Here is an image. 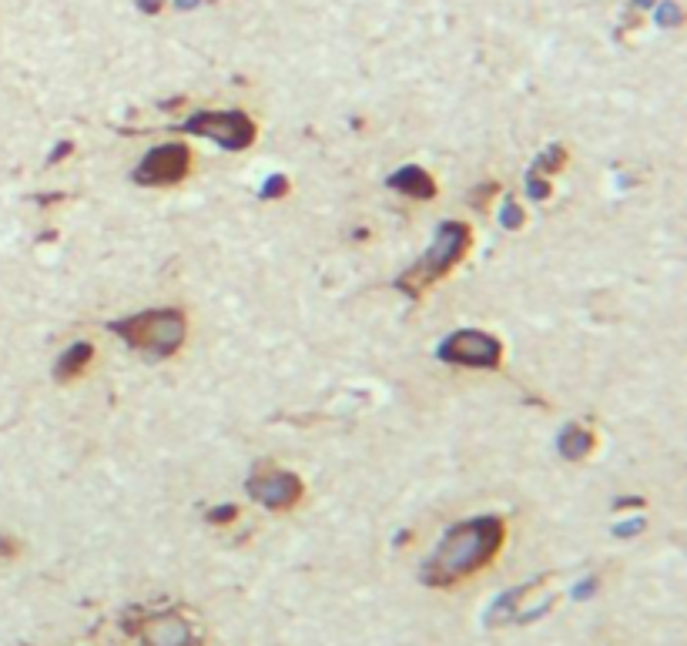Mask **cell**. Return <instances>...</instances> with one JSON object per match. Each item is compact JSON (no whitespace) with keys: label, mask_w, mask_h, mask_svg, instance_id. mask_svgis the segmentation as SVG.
<instances>
[{"label":"cell","mask_w":687,"mask_h":646,"mask_svg":"<svg viewBox=\"0 0 687 646\" xmlns=\"http://www.w3.org/2000/svg\"><path fill=\"white\" fill-rule=\"evenodd\" d=\"M503 539H507V526H503L500 516H476L466 519V523H456L440 539V546L433 549V556L423 563V583L453 586L466 580V576L493 563Z\"/></svg>","instance_id":"obj_1"},{"label":"cell","mask_w":687,"mask_h":646,"mask_svg":"<svg viewBox=\"0 0 687 646\" xmlns=\"http://www.w3.org/2000/svg\"><path fill=\"white\" fill-rule=\"evenodd\" d=\"M470 245H473L470 225H463V221H443L433 235V245L426 248L423 258H419L413 268H406L396 285L403 288L409 298H419L429 285L440 282L443 275H450L453 268L463 262Z\"/></svg>","instance_id":"obj_2"},{"label":"cell","mask_w":687,"mask_h":646,"mask_svg":"<svg viewBox=\"0 0 687 646\" xmlns=\"http://www.w3.org/2000/svg\"><path fill=\"white\" fill-rule=\"evenodd\" d=\"M108 329L131 345L155 359H171L181 345H185V315L178 308H151V312H138L131 318H118Z\"/></svg>","instance_id":"obj_3"},{"label":"cell","mask_w":687,"mask_h":646,"mask_svg":"<svg viewBox=\"0 0 687 646\" xmlns=\"http://www.w3.org/2000/svg\"><path fill=\"white\" fill-rule=\"evenodd\" d=\"M188 134H198V138L215 141L218 148L225 151H245L255 144V121L242 111H198L185 121Z\"/></svg>","instance_id":"obj_4"},{"label":"cell","mask_w":687,"mask_h":646,"mask_svg":"<svg viewBox=\"0 0 687 646\" xmlns=\"http://www.w3.org/2000/svg\"><path fill=\"white\" fill-rule=\"evenodd\" d=\"M440 359L466 369H496L503 362V342L490 332L460 329L440 345Z\"/></svg>","instance_id":"obj_5"},{"label":"cell","mask_w":687,"mask_h":646,"mask_svg":"<svg viewBox=\"0 0 687 646\" xmlns=\"http://www.w3.org/2000/svg\"><path fill=\"white\" fill-rule=\"evenodd\" d=\"M188 165H192V154H188L185 144H158L155 151H148L145 158L138 161L135 181L145 188L178 185V181L188 175Z\"/></svg>","instance_id":"obj_6"},{"label":"cell","mask_w":687,"mask_h":646,"mask_svg":"<svg viewBox=\"0 0 687 646\" xmlns=\"http://www.w3.org/2000/svg\"><path fill=\"white\" fill-rule=\"evenodd\" d=\"M248 493H252L255 503H262L265 509H292L302 499V479L295 472H282V469H259L252 479H248Z\"/></svg>","instance_id":"obj_7"},{"label":"cell","mask_w":687,"mask_h":646,"mask_svg":"<svg viewBox=\"0 0 687 646\" xmlns=\"http://www.w3.org/2000/svg\"><path fill=\"white\" fill-rule=\"evenodd\" d=\"M145 640L148 646H202L195 640L192 626H188L175 613H161L155 620L145 623Z\"/></svg>","instance_id":"obj_8"},{"label":"cell","mask_w":687,"mask_h":646,"mask_svg":"<svg viewBox=\"0 0 687 646\" xmlns=\"http://www.w3.org/2000/svg\"><path fill=\"white\" fill-rule=\"evenodd\" d=\"M386 185L396 188L399 195L413 198V201H433L436 198V181H433V175H429L426 168H419V165L399 168L396 175H389Z\"/></svg>","instance_id":"obj_9"},{"label":"cell","mask_w":687,"mask_h":646,"mask_svg":"<svg viewBox=\"0 0 687 646\" xmlns=\"http://www.w3.org/2000/svg\"><path fill=\"white\" fill-rule=\"evenodd\" d=\"M557 452L567 462H584L594 452V432L584 426H567L557 439Z\"/></svg>","instance_id":"obj_10"},{"label":"cell","mask_w":687,"mask_h":646,"mask_svg":"<svg viewBox=\"0 0 687 646\" xmlns=\"http://www.w3.org/2000/svg\"><path fill=\"white\" fill-rule=\"evenodd\" d=\"M91 359H94V349H91L88 342L71 345V349L64 352L61 359H57V365H54V379H57V382H71V379H78V375L91 365Z\"/></svg>","instance_id":"obj_11"},{"label":"cell","mask_w":687,"mask_h":646,"mask_svg":"<svg viewBox=\"0 0 687 646\" xmlns=\"http://www.w3.org/2000/svg\"><path fill=\"white\" fill-rule=\"evenodd\" d=\"M564 161H567V151L560 148V144H550V148L540 154L537 165H533L530 171H537V175H553V171H560Z\"/></svg>","instance_id":"obj_12"},{"label":"cell","mask_w":687,"mask_h":646,"mask_svg":"<svg viewBox=\"0 0 687 646\" xmlns=\"http://www.w3.org/2000/svg\"><path fill=\"white\" fill-rule=\"evenodd\" d=\"M500 221H503V225H507L510 231H520V228H523V221H527V215H523V208H520L513 198H503Z\"/></svg>","instance_id":"obj_13"},{"label":"cell","mask_w":687,"mask_h":646,"mask_svg":"<svg viewBox=\"0 0 687 646\" xmlns=\"http://www.w3.org/2000/svg\"><path fill=\"white\" fill-rule=\"evenodd\" d=\"M285 195H289V178H285V175H272L259 191V198H265V201H279Z\"/></svg>","instance_id":"obj_14"},{"label":"cell","mask_w":687,"mask_h":646,"mask_svg":"<svg viewBox=\"0 0 687 646\" xmlns=\"http://www.w3.org/2000/svg\"><path fill=\"white\" fill-rule=\"evenodd\" d=\"M527 191H530L533 201H547L550 198V181L543 175H537V171H530V175H527Z\"/></svg>","instance_id":"obj_15"},{"label":"cell","mask_w":687,"mask_h":646,"mask_svg":"<svg viewBox=\"0 0 687 646\" xmlns=\"http://www.w3.org/2000/svg\"><path fill=\"white\" fill-rule=\"evenodd\" d=\"M235 516H238V506H218V509H212V513H208V519H212V523H232Z\"/></svg>","instance_id":"obj_16"},{"label":"cell","mask_w":687,"mask_h":646,"mask_svg":"<svg viewBox=\"0 0 687 646\" xmlns=\"http://www.w3.org/2000/svg\"><path fill=\"white\" fill-rule=\"evenodd\" d=\"M641 529H644V519H631V523L617 526L614 533H617V536H634V533H641Z\"/></svg>","instance_id":"obj_17"},{"label":"cell","mask_w":687,"mask_h":646,"mask_svg":"<svg viewBox=\"0 0 687 646\" xmlns=\"http://www.w3.org/2000/svg\"><path fill=\"white\" fill-rule=\"evenodd\" d=\"M661 24H681V14H677V7L674 4H667V7H661Z\"/></svg>","instance_id":"obj_18"},{"label":"cell","mask_w":687,"mask_h":646,"mask_svg":"<svg viewBox=\"0 0 687 646\" xmlns=\"http://www.w3.org/2000/svg\"><path fill=\"white\" fill-rule=\"evenodd\" d=\"M165 4H168V0H138V11L141 14H158Z\"/></svg>","instance_id":"obj_19"},{"label":"cell","mask_w":687,"mask_h":646,"mask_svg":"<svg viewBox=\"0 0 687 646\" xmlns=\"http://www.w3.org/2000/svg\"><path fill=\"white\" fill-rule=\"evenodd\" d=\"M71 151H74V144H71V141H61V148H57V151L51 154V161H61L64 154H71Z\"/></svg>","instance_id":"obj_20"}]
</instances>
